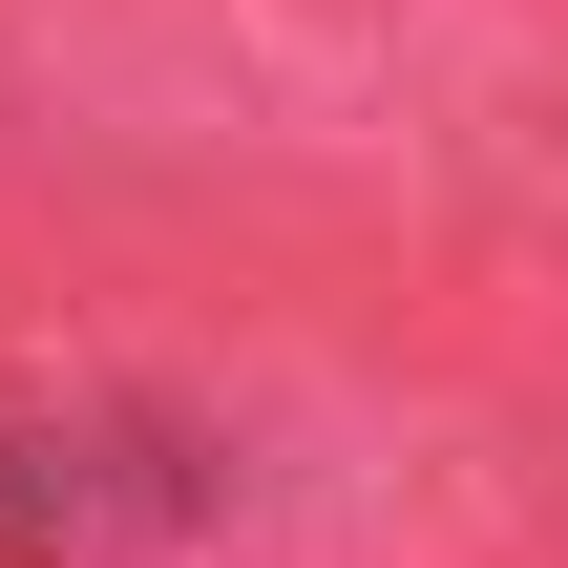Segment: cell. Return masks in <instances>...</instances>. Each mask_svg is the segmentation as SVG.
Here are the masks:
<instances>
[{
    "mask_svg": "<svg viewBox=\"0 0 568 568\" xmlns=\"http://www.w3.org/2000/svg\"><path fill=\"white\" fill-rule=\"evenodd\" d=\"M63 548V464H42V443H0V568H42Z\"/></svg>",
    "mask_w": 568,
    "mask_h": 568,
    "instance_id": "obj_1",
    "label": "cell"
}]
</instances>
